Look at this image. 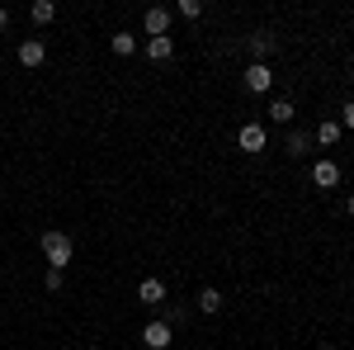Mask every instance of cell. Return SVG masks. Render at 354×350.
Returning <instances> with one entry per match:
<instances>
[{"mask_svg": "<svg viewBox=\"0 0 354 350\" xmlns=\"http://www.w3.org/2000/svg\"><path fill=\"white\" fill-rule=\"evenodd\" d=\"M43 256H48V265H53V270H62V265H71L76 242H71L66 232H43Z\"/></svg>", "mask_w": 354, "mask_h": 350, "instance_id": "6da1fadb", "label": "cell"}, {"mask_svg": "<svg viewBox=\"0 0 354 350\" xmlns=\"http://www.w3.org/2000/svg\"><path fill=\"white\" fill-rule=\"evenodd\" d=\"M274 85V71H270V62H250L245 67V90H255V95H265Z\"/></svg>", "mask_w": 354, "mask_h": 350, "instance_id": "7a4b0ae2", "label": "cell"}, {"mask_svg": "<svg viewBox=\"0 0 354 350\" xmlns=\"http://www.w3.org/2000/svg\"><path fill=\"white\" fill-rule=\"evenodd\" d=\"M142 341H147L151 350H165L170 346V322H147L142 326Z\"/></svg>", "mask_w": 354, "mask_h": 350, "instance_id": "3957f363", "label": "cell"}, {"mask_svg": "<svg viewBox=\"0 0 354 350\" xmlns=\"http://www.w3.org/2000/svg\"><path fill=\"white\" fill-rule=\"evenodd\" d=\"M312 180H317L322 189H335V185H340V166H335V161H317V166H312Z\"/></svg>", "mask_w": 354, "mask_h": 350, "instance_id": "277c9868", "label": "cell"}, {"mask_svg": "<svg viewBox=\"0 0 354 350\" xmlns=\"http://www.w3.org/2000/svg\"><path fill=\"white\" fill-rule=\"evenodd\" d=\"M236 142H241V152H265V128L260 123H245Z\"/></svg>", "mask_w": 354, "mask_h": 350, "instance_id": "5b68a950", "label": "cell"}, {"mask_svg": "<svg viewBox=\"0 0 354 350\" xmlns=\"http://www.w3.org/2000/svg\"><path fill=\"white\" fill-rule=\"evenodd\" d=\"M43 57H48L43 38H28V43H19V62H24V67H43Z\"/></svg>", "mask_w": 354, "mask_h": 350, "instance_id": "8992f818", "label": "cell"}, {"mask_svg": "<svg viewBox=\"0 0 354 350\" xmlns=\"http://www.w3.org/2000/svg\"><path fill=\"white\" fill-rule=\"evenodd\" d=\"M137 298H142V303H161V298H165V284L151 274V279H142V284H137Z\"/></svg>", "mask_w": 354, "mask_h": 350, "instance_id": "52a82bcc", "label": "cell"}, {"mask_svg": "<svg viewBox=\"0 0 354 350\" xmlns=\"http://www.w3.org/2000/svg\"><path fill=\"white\" fill-rule=\"evenodd\" d=\"M28 19H33V24H53L57 5H53V0H33V5H28Z\"/></svg>", "mask_w": 354, "mask_h": 350, "instance_id": "ba28073f", "label": "cell"}, {"mask_svg": "<svg viewBox=\"0 0 354 350\" xmlns=\"http://www.w3.org/2000/svg\"><path fill=\"white\" fill-rule=\"evenodd\" d=\"M165 28H170V10H147V33L165 38Z\"/></svg>", "mask_w": 354, "mask_h": 350, "instance_id": "9c48e42d", "label": "cell"}, {"mask_svg": "<svg viewBox=\"0 0 354 350\" xmlns=\"http://www.w3.org/2000/svg\"><path fill=\"white\" fill-rule=\"evenodd\" d=\"M170 53H175V43H170V38H147V57H151V62H165Z\"/></svg>", "mask_w": 354, "mask_h": 350, "instance_id": "30bf717a", "label": "cell"}, {"mask_svg": "<svg viewBox=\"0 0 354 350\" xmlns=\"http://www.w3.org/2000/svg\"><path fill=\"white\" fill-rule=\"evenodd\" d=\"M250 53H255V62H265V57L274 53V33H255V38H250Z\"/></svg>", "mask_w": 354, "mask_h": 350, "instance_id": "8fae6325", "label": "cell"}, {"mask_svg": "<svg viewBox=\"0 0 354 350\" xmlns=\"http://www.w3.org/2000/svg\"><path fill=\"white\" fill-rule=\"evenodd\" d=\"M317 142H322V147H335V142H340V123H335V119H326V123L317 128Z\"/></svg>", "mask_w": 354, "mask_h": 350, "instance_id": "7c38bea8", "label": "cell"}, {"mask_svg": "<svg viewBox=\"0 0 354 350\" xmlns=\"http://www.w3.org/2000/svg\"><path fill=\"white\" fill-rule=\"evenodd\" d=\"M270 119H274V123H293V105H288V100H274Z\"/></svg>", "mask_w": 354, "mask_h": 350, "instance_id": "4fadbf2b", "label": "cell"}, {"mask_svg": "<svg viewBox=\"0 0 354 350\" xmlns=\"http://www.w3.org/2000/svg\"><path fill=\"white\" fill-rule=\"evenodd\" d=\"M113 53H118V57L137 53V38H133V33H113Z\"/></svg>", "mask_w": 354, "mask_h": 350, "instance_id": "5bb4252c", "label": "cell"}, {"mask_svg": "<svg viewBox=\"0 0 354 350\" xmlns=\"http://www.w3.org/2000/svg\"><path fill=\"white\" fill-rule=\"evenodd\" d=\"M198 308H203V313H218V308H222V294H218V289H203V294H198Z\"/></svg>", "mask_w": 354, "mask_h": 350, "instance_id": "9a60e30c", "label": "cell"}, {"mask_svg": "<svg viewBox=\"0 0 354 350\" xmlns=\"http://www.w3.org/2000/svg\"><path fill=\"white\" fill-rule=\"evenodd\" d=\"M175 15H180V19H198V15H203V5H198V0H180V5H175Z\"/></svg>", "mask_w": 354, "mask_h": 350, "instance_id": "2e32d148", "label": "cell"}, {"mask_svg": "<svg viewBox=\"0 0 354 350\" xmlns=\"http://www.w3.org/2000/svg\"><path fill=\"white\" fill-rule=\"evenodd\" d=\"M288 152H293V157H302V152H307V137H302V133H288Z\"/></svg>", "mask_w": 354, "mask_h": 350, "instance_id": "e0dca14e", "label": "cell"}, {"mask_svg": "<svg viewBox=\"0 0 354 350\" xmlns=\"http://www.w3.org/2000/svg\"><path fill=\"white\" fill-rule=\"evenodd\" d=\"M340 119H345V128H354V100H350L345 109H340Z\"/></svg>", "mask_w": 354, "mask_h": 350, "instance_id": "ac0fdd59", "label": "cell"}, {"mask_svg": "<svg viewBox=\"0 0 354 350\" xmlns=\"http://www.w3.org/2000/svg\"><path fill=\"white\" fill-rule=\"evenodd\" d=\"M5 24H10V10H0V28H5Z\"/></svg>", "mask_w": 354, "mask_h": 350, "instance_id": "d6986e66", "label": "cell"}, {"mask_svg": "<svg viewBox=\"0 0 354 350\" xmlns=\"http://www.w3.org/2000/svg\"><path fill=\"white\" fill-rule=\"evenodd\" d=\"M350 218H354V199H350Z\"/></svg>", "mask_w": 354, "mask_h": 350, "instance_id": "ffe728a7", "label": "cell"}]
</instances>
